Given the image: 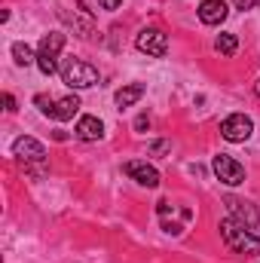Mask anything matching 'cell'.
I'll use <instances>...</instances> for the list:
<instances>
[{"label": "cell", "instance_id": "cell-1", "mask_svg": "<svg viewBox=\"0 0 260 263\" xmlns=\"http://www.w3.org/2000/svg\"><path fill=\"white\" fill-rule=\"evenodd\" d=\"M220 239H224L227 248L236 251V254H245V257H257L260 254V239L245 227V223H239L236 217L220 220Z\"/></svg>", "mask_w": 260, "mask_h": 263}, {"label": "cell", "instance_id": "cell-2", "mask_svg": "<svg viewBox=\"0 0 260 263\" xmlns=\"http://www.w3.org/2000/svg\"><path fill=\"white\" fill-rule=\"evenodd\" d=\"M62 46H65V34H59V31H52V34H46L40 40V49H37V67H40V73L52 77L59 70V52H62Z\"/></svg>", "mask_w": 260, "mask_h": 263}, {"label": "cell", "instance_id": "cell-3", "mask_svg": "<svg viewBox=\"0 0 260 263\" xmlns=\"http://www.w3.org/2000/svg\"><path fill=\"white\" fill-rule=\"evenodd\" d=\"M62 80H65L70 89H89V86H95L98 83V70L92 65H86V62H67L62 67Z\"/></svg>", "mask_w": 260, "mask_h": 263}, {"label": "cell", "instance_id": "cell-4", "mask_svg": "<svg viewBox=\"0 0 260 263\" xmlns=\"http://www.w3.org/2000/svg\"><path fill=\"white\" fill-rule=\"evenodd\" d=\"M34 101L40 104V110H43L46 117H52V120H59V123L73 120V114L80 110V98H77V95H65V98H59V101H46L43 95H37Z\"/></svg>", "mask_w": 260, "mask_h": 263}, {"label": "cell", "instance_id": "cell-5", "mask_svg": "<svg viewBox=\"0 0 260 263\" xmlns=\"http://www.w3.org/2000/svg\"><path fill=\"white\" fill-rule=\"evenodd\" d=\"M135 46H138L141 52L153 55V59H162V55L169 52V37H165L159 28H144V31L135 37Z\"/></svg>", "mask_w": 260, "mask_h": 263}, {"label": "cell", "instance_id": "cell-6", "mask_svg": "<svg viewBox=\"0 0 260 263\" xmlns=\"http://www.w3.org/2000/svg\"><path fill=\"white\" fill-rule=\"evenodd\" d=\"M214 175H217V181H224V184H230V187H239L242 181H245V168L233 159V156H227V153H220V156H214Z\"/></svg>", "mask_w": 260, "mask_h": 263}, {"label": "cell", "instance_id": "cell-7", "mask_svg": "<svg viewBox=\"0 0 260 263\" xmlns=\"http://www.w3.org/2000/svg\"><path fill=\"white\" fill-rule=\"evenodd\" d=\"M251 132H254V123H251L245 114H233V117H227V120L220 123V135H224L227 141H233V144L248 141Z\"/></svg>", "mask_w": 260, "mask_h": 263}, {"label": "cell", "instance_id": "cell-8", "mask_svg": "<svg viewBox=\"0 0 260 263\" xmlns=\"http://www.w3.org/2000/svg\"><path fill=\"white\" fill-rule=\"evenodd\" d=\"M12 153H15L18 159H25V162H46V147H43L37 138H28V135L15 138Z\"/></svg>", "mask_w": 260, "mask_h": 263}, {"label": "cell", "instance_id": "cell-9", "mask_svg": "<svg viewBox=\"0 0 260 263\" xmlns=\"http://www.w3.org/2000/svg\"><path fill=\"white\" fill-rule=\"evenodd\" d=\"M126 175H129L132 181H138L141 187H159V172L153 168V165H147V162H141V159H132L126 162Z\"/></svg>", "mask_w": 260, "mask_h": 263}, {"label": "cell", "instance_id": "cell-10", "mask_svg": "<svg viewBox=\"0 0 260 263\" xmlns=\"http://www.w3.org/2000/svg\"><path fill=\"white\" fill-rule=\"evenodd\" d=\"M230 211L236 214L239 223H245L248 230H260V211L251 205V202H242V199H227Z\"/></svg>", "mask_w": 260, "mask_h": 263}, {"label": "cell", "instance_id": "cell-11", "mask_svg": "<svg viewBox=\"0 0 260 263\" xmlns=\"http://www.w3.org/2000/svg\"><path fill=\"white\" fill-rule=\"evenodd\" d=\"M227 3L224 0H202L199 3V18L205 22V25H220L224 18H227Z\"/></svg>", "mask_w": 260, "mask_h": 263}, {"label": "cell", "instance_id": "cell-12", "mask_svg": "<svg viewBox=\"0 0 260 263\" xmlns=\"http://www.w3.org/2000/svg\"><path fill=\"white\" fill-rule=\"evenodd\" d=\"M101 135H104V126H101L98 117H83V120L77 123V138H80V141H98Z\"/></svg>", "mask_w": 260, "mask_h": 263}, {"label": "cell", "instance_id": "cell-13", "mask_svg": "<svg viewBox=\"0 0 260 263\" xmlns=\"http://www.w3.org/2000/svg\"><path fill=\"white\" fill-rule=\"evenodd\" d=\"M144 92H147V86H144V83H132V86H123V89L117 92V104H120V107H132V104H135V101H138Z\"/></svg>", "mask_w": 260, "mask_h": 263}, {"label": "cell", "instance_id": "cell-14", "mask_svg": "<svg viewBox=\"0 0 260 263\" xmlns=\"http://www.w3.org/2000/svg\"><path fill=\"white\" fill-rule=\"evenodd\" d=\"M214 49H217L220 55H233V52L239 49V37H236V34H220L217 43H214Z\"/></svg>", "mask_w": 260, "mask_h": 263}, {"label": "cell", "instance_id": "cell-15", "mask_svg": "<svg viewBox=\"0 0 260 263\" xmlns=\"http://www.w3.org/2000/svg\"><path fill=\"white\" fill-rule=\"evenodd\" d=\"M12 55H15V65H31V62H37V55H34V52H31V46H28V43H15V46H12Z\"/></svg>", "mask_w": 260, "mask_h": 263}, {"label": "cell", "instance_id": "cell-16", "mask_svg": "<svg viewBox=\"0 0 260 263\" xmlns=\"http://www.w3.org/2000/svg\"><path fill=\"white\" fill-rule=\"evenodd\" d=\"M169 150H172L169 141H153V144H150V156H162V153H169Z\"/></svg>", "mask_w": 260, "mask_h": 263}, {"label": "cell", "instance_id": "cell-17", "mask_svg": "<svg viewBox=\"0 0 260 263\" xmlns=\"http://www.w3.org/2000/svg\"><path fill=\"white\" fill-rule=\"evenodd\" d=\"M236 3V9H254L257 6V0H233Z\"/></svg>", "mask_w": 260, "mask_h": 263}, {"label": "cell", "instance_id": "cell-18", "mask_svg": "<svg viewBox=\"0 0 260 263\" xmlns=\"http://www.w3.org/2000/svg\"><path fill=\"white\" fill-rule=\"evenodd\" d=\"M135 129H138V132L150 129V117H138V120H135Z\"/></svg>", "mask_w": 260, "mask_h": 263}, {"label": "cell", "instance_id": "cell-19", "mask_svg": "<svg viewBox=\"0 0 260 263\" xmlns=\"http://www.w3.org/2000/svg\"><path fill=\"white\" fill-rule=\"evenodd\" d=\"M3 104H6V110H9V114H12V110H15V98H12V95H9V92H6V95H3Z\"/></svg>", "mask_w": 260, "mask_h": 263}, {"label": "cell", "instance_id": "cell-20", "mask_svg": "<svg viewBox=\"0 0 260 263\" xmlns=\"http://www.w3.org/2000/svg\"><path fill=\"white\" fill-rule=\"evenodd\" d=\"M98 3H101V9H117L123 0H98Z\"/></svg>", "mask_w": 260, "mask_h": 263}]
</instances>
